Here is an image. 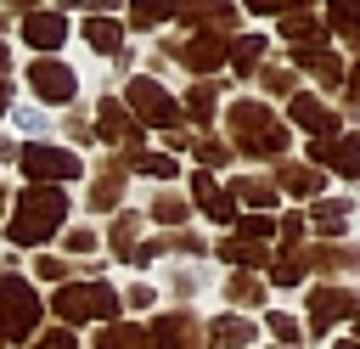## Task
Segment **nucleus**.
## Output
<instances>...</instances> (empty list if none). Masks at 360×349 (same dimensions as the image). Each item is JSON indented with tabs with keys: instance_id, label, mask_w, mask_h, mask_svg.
Returning <instances> with one entry per match:
<instances>
[{
	"instance_id": "obj_1",
	"label": "nucleus",
	"mask_w": 360,
	"mask_h": 349,
	"mask_svg": "<svg viewBox=\"0 0 360 349\" xmlns=\"http://www.w3.org/2000/svg\"><path fill=\"white\" fill-rule=\"evenodd\" d=\"M62 220H68V197H62V186H22L6 236L22 242V248H34V242H51V236L62 231Z\"/></svg>"
},
{
	"instance_id": "obj_2",
	"label": "nucleus",
	"mask_w": 360,
	"mask_h": 349,
	"mask_svg": "<svg viewBox=\"0 0 360 349\" xmlns=\"http://www.w3.org/2000/svg\"><path fill=\"white\" fill-rule=\"evenodd\" d=\"M225 129L236 135V152H248V158H281V146H287V124L264 101H236L225 113Z\"/></svg>"
},
{
	"instance_id": "obj_3",
	"label": "nucleus",
	"mask_w": 360,
	"mask_h": 349,
	"mask_svg": "<svg viewBox=\"0 0 360 349\" xmlns=\"http://www.w3.org/2000/svg\"><path fill=\"white\" fill-rule=\"evenodd\" d=\"M34 326H39V293H34L22 276L6 270V276H0V349L34 338Z\"/></svg>"
},
{
	"instance_id": "obj_4",
	"label": "nucleus",
	"mask_w": 360,
	"mask_h": 349,
	"mask_svg": "<svg viewBox=\"0 0 360 349\" xmlns=\"http://www.w3.org/2000/svg\"><path fill=\"white\" fill-rule=\"evenodd\" d=\"M56 315L68 326H79V321L107 326V315H118V293L107 281H68V287H56Z\"/></svg>"
},
{
	"instance_id": "obj_5",
	"label": "nucleus",
	"mask_w": 360,
	"mask_h": 349,
	"mask_svg": "<svg viewBox=\"0 0 360 349\" xmlns=\"http://www.w3.org/2000/svg\"><path fill=\"white\" fill-rule=\"evenodd\" d=\"M124 101H129V113H135L141 124H163V129H174V124H180V101H174L158 79H129Z\"/></svg>"
},
{
	"instance_id": "obj_6",
	"label": "nucleus",
	"mask_w": 360,
	"mask_h": 349,
	"mask_svg": "<svg viewBox=\"0 0 360 349\" xmlns=\"http://www.w3.org/2000/svg\"><path fill=\"white\" fill-rule=\"evenodd\" d=\"M22 158V169H28V180L34 186H62V180H79V158L73 152H62V146H22L17 152Z\"/></svg>"
},
{
	"instance_id": "obj_7",
	"label": "nucleus",
	"mask_w": 360,
	"mask_h": 349,
	"mask_svg": "<svg viewBox=\"0 0 360 349\" xmlns=\"http://www.w3.org/2000/svg\"><path fill=\"white\" fill-rule=\"evenodd\" d=\"M28 84H34V96H39V101H51V107L73 101V90H79L73 68H68V62H56V56H39V62L28 68Z\"/></svg>"
},
{
	"instance_id": "obj_8",
	"label": "nucleus",
	"mask_w": 360,
	"mask_h": 349,
	"mask_svg": "<svg viewBox=\"0 0 360 349\" xmlns=\"http://www.w3.org/2000/svg\"><path fill=\"white\" fill-rule=\"evenodd\" d=\"M343 315H360V293H349V287H315L309 293V326L315 332H326Z\"/></svg>"
},
{
	"instance_id": "obj_9",
	"label": "nucleus",
	"mask_w": 360,
	"mask_h": 349,
	"mask_svg": "<svg viewBox=\"0 0 360 349\" xmlns=\"http://www.w3.org/2000/svg\"><path fill=\"white\" fill-rule=\"evenodd\" d=\"M180 23L197 34H225V28H236V6L231 0H180Z\"/></svg>"
},
{
	"instance_id": "obj_10",
	"label": "nucleus",
	"mask_w": 360,
	"mask_h": 349,
	"mask_svg": "<svg viewBox=\"0 0 360 349\" xmlns=\"http://www.w3.org/2000/svg\"><path fill=\"white\" fill-rule=\"evenodd\" d=\"M225 56H231V45H225L219 34H191L186 45H174V62H186L191 73H214Z\"/></svg>"
},
{
	"instance_id": "obj_11",
	"label": "nucleus",
	"mask_w": 360,
	"mask_h": 349,
	"mask_svg": "<svg viewBox=\"0 0 360 349\" xmlns=\"http://www.w3.org/2000/svg\"><path fill=\"white\" fill-rule=\"evenodd\" d=\"M96 129H101V141H124L129 152H141V124L124 113V101H112V96H107V101L96 107Z\"/></svg>"
},
{
	"instance_id": "obj_12",
	"label": "nucleus",
	"mask_w": 360,
	"mask_h": 349,
	"mask_svg": "<svg viewBox=\"0 0 360 349\" xmlns=\"http://www.w3.org/2000/svg\"><path fill=\"white\" fill-rule=\"evenodd\" d=\"M292 124L298 129H309L315 141H332L338 135V113L332 107H321L315 96H304V90H292Z\"/></svg>"
},
{
	"instance_id": "obj_13",
	"label": "nucleus",
	"mask_w": 360,
	"mask_h": 349,
	"mask_svg": "<svg viewBox=\"0 0 360 349\" xmlns=\"http://www.w3.org/2000/svg\"><path fill=\"white\" fill-rule=\"evenodd\" d=\"M191 197H197V208H202L214 225H231V220H236V197H231L214 174H197V180H191Z\"/></svg>"
},
{
	"instance_id": "obj_14",
	"label": "nucleus",
	"mask_w": 360,
	"mask_h": 349,
	"mask_svg": "<svg viewBox=\"0 0 360 349\" xmlns=\"http://www.w3.org/2000/svg\"><path fill=\"white\" fill-rule=\"evenodd\" d=\"M309 158L338 169V174H360V135H338V141H309Z\"/></svg>"
},
{
	"instance_id": "obj_15",
	"label": "nucleus",
	"mask_w": 360,
	"mask_h": 349,
	"mask_svg": "<svg viewBox=\"0 0 360 349\" xmlns=\"http://www.w3.org/2000/svg\"><path fill=\"white\" fill-rule=\"evenodd\" d=\"M146 343H152V349H197V343H202V332H197V321H191V315H158Z\"/></svg>"
},
{
	"instance_id": "obj_16",
	"label": "nucleus",
	"mask_w": 360,
	"mask_h": 349,
	"mask_svg": "<svg viewBox=\"0 0 360 349\" xmlns=\"http://www.w3.org/2000/svg\"><path fill=\"white\" fill-rule=\"evenodd\" d=\"M22 39L39 45V51H56V45L68 39V23H62L56 11H28V17H22Z\"/></svg>"
},
{
	"instance_id": "obj_17",
	"label": "nucleus",
	"mask_w": 360,
	"mask_h": 349,
	"mask_svg": "<svg viewBox=\"0 0 360 349\" xmlns=\"http://www.w3.org/2000/svg\"><path fill=\"white\" fill-rule=\"evenodd\" d=\"M208 343H214V349H248V343H253V321H248V315H219V321L208 326Z\"/></svg>"
},
{
	"instance_id": "obj_18",
	"label": "nucleus",
	"mask_w": 360,
	"mask_h": 349,
	"mask_svg": "<svg viewBox=\"0 0 360 349\" xmlns=\"http://www.w3.org/2000/svg\"><path fill=\"white\" fill-rule=\"evenodd\" d=\"M84 45L101 51V56H112V51L124 45V28H118L112 17H84Z\"/></svg>"
},
{
	"instance_id": "obj_19",
	"label": "nucleus",
	"mask_w": 360,
	"mask_h": 349,
	"mask_svg": "<svg viewBox=\"0 0 360 349\" xmlns=\"http://www.w3.org/2000/svg\"><path fill=\"white\" fill-rule=\"evenodd\" d=\"M292 62H298V68H309L315 79H326V84H338V79H343V62H338L332 51H321V45H304V51H292Z\"/></svg>"
},
{
	"instance_id": "obj_20",
	"label": "nucleus",
	"mask_w": 360,
	"mask_h": 349,
	"mask_svg": "<svg viewBox=\"0 0 360 349\" xmlns=\"http://www.w3.org/2000/svg\"><path fill=\"white\" fill-rule=\"evenodd\" d=\"M96 349H152V343H146L141 326H129V321H107V326L96 332Z\"/></svg>"
},
{
	"instance_id": "obj_21",
	"label": "nucleus",
	"mask_w": 360,
	"mask_h": 349,
	"mask_svg": "<svg viewBox=\"0 0 360 349\" xmlns=\"http://www.w3.org/2000/svg\"><path fill=\"white\" fill-rule=\"evenodd\" d=\"M276 180H281V191H287V197H315V191H321V174H315L309 163H281V174H276Z\"/></svg>"
},
{
	"instance_id": "obj_22",
	"label": "nucleus",
	"mask_w": 360,
	"mask_h": 349,
	"mask_svg": "<svg viewBox=\"0 0 360 349\" xmlns=\"http://www.w3.org/2000/svg\"><path fill=\"white\" fill-rule=\"evenodd\" d=\"M309 225H315L321 236H343V225H349V203H343V197H326V203H315Z\"/></svg>"
},
{
	"instance_id": "obj_23",
	"label": "nucleus",
	"mask_w": 360,
	"mask_h": 349,
	"mask_svg": "<svg viewBox=\"0 0 360 349\" xmlns=\"http://www.w3.org/2000/svg\"><path fill=\"white\" fill-rule=\"evenodd\" d=\"M169 17H180V0H129V23L135 28H158Z\"/></svg>"
},
{
	"instance_id": "obj_24",
	"label": "nucleus",
	"mask_w": 360,
	"mask_h": 349,
	"mask_svg": "<svg viewBox=\"0 0 360 349\" xmlns=\"http://www.w3.org/2000/svg\"><path fill=\"white\" fill-rule=\"evenodd\" d=\"M281 34H287V39H298V51H304V45H321V39H326V28H321V23L309 17V11H287V17H281Z\"/></svg>"
},
{
	"instance_id": "obj_25",
	"label": "nucleus",
	"mask_w": 360,
	"mask_h": 349,
	"mask_svg": "<svg viewBox=\"0 0 360 349\" xmlns=\"http://www.w3.org/2000/svg\"><path fill=\"white\" fill-rule=\"evenodd\" d=\"M219 253H225L231 265H253V270L264 265V270H270V253H264V242H253V236H231V242H219Z\"/></svg>"
},
{
	"instance_id": "obj_26",
	"label": "nucleus",
	"mask_w": 360,
	"mask_h": 349,
	"mask_svg": "<svg viewBox=\"0 0 360 349\" xmlns=\"http://www.w3.org/2000/svg\"><path fill=\"white\" fill-rule=\"evenodd\" d=\"M326 17H332V28H338L343 39L360 45V0H326Z\"/></svg>"
},
{
	"instance_id": "obj_27",
	"label": "nucleus",
	"mask_w": 360,
	"mask_h": 349,
	"mask_svg": "<svg viewBox=\"0 0 360 349\" xmlns=\"http://www.w3.org/2000/svg\"><path fill=\"white\" fill-rule=\"evenodd\" d=\"M231 62H236V73L259 68V62H264V39H259V34H242V39H231Z\"/></svg>"
},
{
	"instance_id": "obj_28",
	"label": "nucleus",
	"mask_w": 360,
	"mask_h": 349,
	"mask_svg": "<svg viewBox=\"0 0 360 349\" xmlns=\"http://www.w3.org/2000/svg\"><path fill=\"white\" fill-rule=\"evenodd\" d=\"M236 203H248V208L264 214V208L276 203V186H270V180H236Z\"/></svg>"
},
{
	"instance_id": "obj_29",
	"label": "nucleus",
	"mask_w": 360,
	"mask_h": 349,
	"mask_svg": "<svg viewBox=\"0 0 360 349\" xmlns=\"http://www.w3.org/2000/svg\"><path fill=\"white\" fill-rule=\"evenodd\" d=\"M135 236H141V214H118V225H112V248H118V259H135Z\"/></svg>"
},
{
	"instance_id": "obj_30",
	"label": "nucleus",
	"mask_w": 360,
	"mask_h": 349,
	"mask_svg": "<svg viewBox=\"0 0 360 349\" xmlns=\"http://www.w3.org/2000/svg\"><path fill=\"white\" fill-rule=\"evenodd\" d=\"M129 163H135L141 174H158V180H174V158H163V152H129Z\"/></svg>"
},
{
	"instance_id": "obj_31",
	"label": "nucleus",
	"mask_w": 360,
	"mask_h": 349,
	"mask_svg": "<svg viewBox=\"0 0 360 349\" xmlns=\"http://www.w3.org/2000/svg\"><path fill=\"white\" fill-rule=\"evenodd\" d=\"M214 90H219V84H191V96H186V113L208 124V118H214Z\"/></svg>"
},
{
	"instance_id": "obj_32",
	"label": "nucleus",
	"mask_w": 360,
	"mask_h": 349,
	"mask_svg": "<svg viewBox=\"0 0 360 349\" xmlns=\"http://www.w3.org/2000/svg\"><path fill=\"white\" fill-rule=\"evenodd\" d=\"M118 191H124V174H118V169H107V174H101V186L90 191V208H112V203H118Z\"/></svg>"
},
{
	"instance_id": "obj_33",
	"label": "nucleus",
	"mask_w": 360,
	"mask_h": 349,
	"mask_svg": "<svg viewBox=\"0 0 360 349\" xmlns=\"http://www.w3.org/2000/svg\"><path fill=\"white\" fill-rule=\"evenodd\" d=\"M225 293H231V304H259V298H264V287H259L253 276H231Z\"/></svg>"
},
{
	"instance_id": "obj_34",
	"label": "nucleus",
	"mask_w": 360,
	"mask_h": 349,
	"mask_svg": "<svg viewBox=\"0 0 360 349\" xmlns=\"http://www.w3.org/2000/svg\"><path fill=\"white\" fill-rule=\"evenodd\" d=\"M152 214H158L163 225H180V220H186V197H174V191H163V197L152 203Z\"/></svg>"
},
{
	"instance_id": "obj_35",
	"label": "nucleus",
	"mask_w": 360,
	"mask_h": 349,
	"mask_svg": "<svg viewBox=\"0 0 360 349\" xmlns=\"http://www.w3.org/2000/svg\"><path fill=\"white\" fill-rule=\"evenodd\" d=\"M34 349H79V343H73V332H68V326H51V332H39V338H34Z\"/></svg>"
},
{
	"instance_id": "obj_36",
	"label": "nucleus",
	"mask_w": 360,
	"mask_h": 349,
	"mask_svg": "<svg viewBox=\"0 0 360 349\" xmlns=\"http://www.w3.org/2000/svg\"><path fill=\"white\" fill-rule=\"evenodd\" d=\"M259 84H264V90H276V96H292V90H287V84H292V73H287V68H264V73H259Z\"/></svg>"
},
{
	"instance_id": "obj_37",
	"label": "nucleus",
	"mask_w": 360,
	"mask_h": 349,
	"mask_svg": "<svg viewBox=\"0 0 360 349\" xmlns=\"http://www.w3.org/2000/svg\"><path fill=\"white\" fill-rule=\"evenodd\" d=\"M197 158H202L208 169H219V163L231 158V146H225V141H197Z\"/></svg>"
},
{
	"instance_id": "obj_38",
	"label": "nucleus",
	"mask_w": 360,
	"mask_h": 349,
	"mask_svg": "<svg viewBox=\"0 0 360 349\" xmlns=\"http://www.w3.org/2000/svg\"><path fill=\"white\" fill-rule=\"evenodd\" d=\"M270 231H276V220H270V214H248V220H242V236H253V242H264Z\"/></svg>"
},
{
	"instance_id": "obj_39",
	"label": "nucleus",
	"mask_w": 360,
	"mask_h": 349,
	"mask_svg": "<svg viewBox=\"0 0 360 349\" xmlns=\"http://www.w3.org/2000/svg\"><path fill=\"white\" fill-rule=\"evenodd\" d=\"M270 332H276V338H281V343H292V349H298V338H304V332H298V321H292V315H270Z\"/></svg>"
},
{
	"instance_id": "obj_40",
	"label": "nucleus",
	"mask_w": 360,
	"mask_h": 349,
	"mask_svg": "<svg viewBox=\"0 0 360 349\" xmlns=\"http://www.w3.org/2000/svg\"><path fill=\"white\" fill-rule=\"evenodd\" d=\"M304 6H309V0H248V11H264V17H270V11L287 17V11H304Z\"/></svg>"
},
{
	"instance_id": "obj_41",
	"label": "nucleus",
	"mask_w": 360,
	"mask_h": 349,
	"mask_svg": "<svg viewBox=\"0 0 360 349\" xmlns=\"http://www.w3.org/2000/svg\"><path fill=\"white\" fill-rule=\"evenodd\" d=\"M34 270H39L45 281H62V276H68L73 265H68V259H45V253H39V259H34Z\"/></svg>"
},
{
	"instance_id": "obj_42",
	"label": "nucleus",
	"mask_w": 360,
	"mask_h": 349,
	"mask_svg": "<svg viewBox=\"0 0 360 349\" xmlns=\"http://www.w3.org/2000/svg\"><path fill=\"white\" fill-rule=\"evenodd\" d=\"M68 248H73V253H90L96 236H90V231H68Z\"/></svg>"
},
{
	"instance_id": "obj_43",
	"label": "nucleus",
	"mask_w": 360,
	"mask_h": 349,
	"mask_svg": "<svg viewBox=\"0 0 360 349\" xmlns=\"http://www.w3.org/2000/svg\"><path fill=\"white\" fill-rule=\"evenodd\" d=\"M68 6H79V11H107V6H118V0H68Z\"/></svg>"
},
{
	"instance_id": "obj_44",
	"label": "nucleus",
	"mask_w": 360,
	"mask_h": 349,
	"mask_svg": "<svg viewBox=\"0 0 360 349\" xmlns=\"http://www.w3.org/2000/svg\"><path fill=\"white\" fill-rule=\"evenodd\" d=\"M6 158H17V146H11L6 135H0V163H6Z\"/></svg>"
},
{
	"instance_id": "obj_45",
	"label": "nucleus",
	"mask_w": 360,
	"mask_h": 349,
	"mask_svg": "<svg viewBox=\"0 0 360 349\" xmlns=\"http://www.w3.org/2000/svg\"><path fill=\"white\" fill-rule=\"evenodd\" d=\"M332 349H360V343H332Z\"/></svg>"
},
{
	"instance_id": "obj_46",
	"label": "nucleus",
	"mask_w": 360,
	"mask_h": 349,
	"mask_svg": "<svg viewBox=\"0 0 360 349\" xmlns=\"http://www.w3.org/2000/svg\"><path fill=\"white\" fill-rule=\"evenodd\" d=\"M0 73H6V45H0Z\"/></svg>"
},
{
	"instance_id": "obj_47",
	"label": "nucleus",
	"mask_w": 360,
	"mask_h": 349,
	"mask_svg": "<svg viewBox=\"0 0 360 349\" xmlns=\"http://www.w3.org/2000/svg\"><path fill=\"white\" fill-rule=\"evenodd\" d=\"M11 6H34V0H11Z\"/></svg>"
},
{
	"instance_id": "obj_48",
	"label": "nucleus",
	"mask_w": 360,
	"mask_h": 349,
	"mask_svg": "<svg viewBox=\"0 0 360 349\" xmlns=\"http://www.w3.org/2000/svg\"><path fill=\"white\" fill-rule=\"evenodd\" d=\"M0 208H6V186H0Z\"/></svg>"
}]
</instances>
